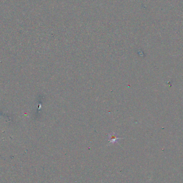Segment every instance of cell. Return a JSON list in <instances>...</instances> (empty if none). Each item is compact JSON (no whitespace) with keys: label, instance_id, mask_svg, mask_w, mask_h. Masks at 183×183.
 I'll list each match as a JSON object with an SVG mask.
<instances>
[{"label":"cell","instance_id":"1","mask_svg":"<svg viewBox=\"0 0 183 183\" xmlns=\"http://www.w3.org/2000/svg\"><path fill=\"white\" fill-rule=\"evenodd\" d=\"M109 136V142L110 143H114L116 142H118V140L119 139H121V138H118L115 133H112L111 134H108Z\"/></svg>","mask_w":183,"mask_h":183}]
</instances>
